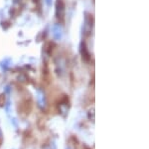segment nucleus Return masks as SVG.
<instances>
[{
    "instance_id": "obj_2",
    "label": "nucleus",
    "mask_w": 149,
    "mask_h": 149,
    "mask_svg": "<svg viewBox=\"0 0 149 149\" xmlns=\"http://www.w3.org/2000/svg\"><path fill=\"white\" fill-rule=\"evenodd\" d=\"M2 136H3L2 135V131H1V129H0V140L2 139Z\"/></svg>"
},
{
    "instance_id": "obj_3",
    "label": "nucleus",
    "mask_w": 149,
    "mask_h": 149,
    "mask_svg": "<svg viewBox=\"0 0 149 149\" xmlns=\"http://www.w3.org/2000/svg\"><path fill=\"white\" fill-rule=\"evenodd\" d=\"M67 149H72V148H70V147H69V148H67Z\"/></svg>"
},
{
    "instance_id": "obj_1",
    "label": "nucleus",
    "mask_w": 149,
    "mask_h": 149,
    "mask_svg": "<svg viewBox=\"0 0 149 149\" xmlns=\"http://www.w3.org/2000/svg\"><path fill=\"white\" fill-rule=\"evenodd\" d=\"M44 149H52V147L50 145H47V146H45Z\"/></svg>"
}]
</instances>
